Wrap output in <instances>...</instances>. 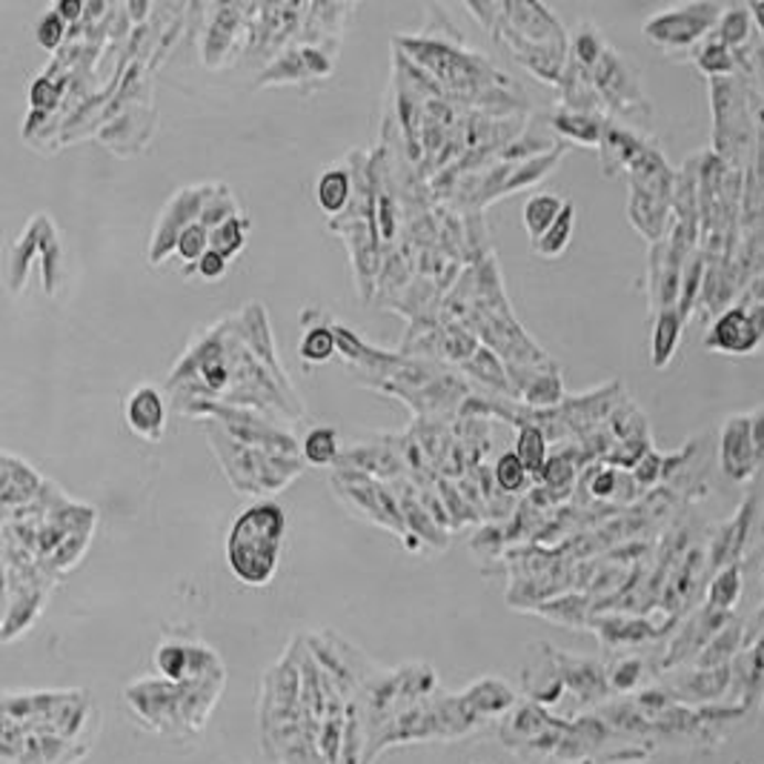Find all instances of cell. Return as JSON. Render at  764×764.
<instances>
[{
  "mask_svg": "<svg viewBox=\"0 0 764 764\" xmlns=\"http://www.w3.org/2000/svg\"><path fill=\"white\" fill-rule=\"evenodd\" d=\"M751 424H753V444H756V456H758V473H764V407L753 410Z\"/></svg>",
  "mask_w": 764,
  "mask_h": 764,
  "instance_id": "40",
  "label": "cell"
},
{
  "mask_svg": "<svg viewBox=\"0 0 764 764\" xmlns=\"http://www.w3.org/2000/svg\"><path fill=\"white\" fill-rule=\"evenodd\" d=\"M693 57H696V66L710 77L730 75V72L736 70V55H733V50H730L728 43L719 41L715 35H710L708 41H701Z\"/></svg>",
  "mask_w": 764,
  "mask_h": 764,
  "instance_id": "25",
  "label": "cell"
},
{
  "mask_svg": "<svg viewBox=\"0 0 764 764\" xmlns=\"http://www.w3.org/2000/svg\"><path fill=\"white\" fill-rule=\"evenodd\" d=\"M147 3H129V14H132V18H135V21H138V18H144V14H147Z\"/></svg>",
  "mask_w": 764,
  "mask_h": 764,
  "instance_id": "44",
  "label": "cell"
},
{
  "mask_svg": "<svg viewBox=\"0 0 764 764\" xmlns=\"http://www.w3.org/2000/svg\"><path fill=\"white\" fill-rule=\"evenodd\" d=\"M659 473H661V456H656V453H647L641 461H638V467H636V478H638V485H652L656 478H659Z\"/></svg>",
  "mask_w": 764,
  "mask_h": 764,
  "instance_id": "38",
  "label": "cell"
},
{
  "mask_svg": "<svg viewBox=\"0 0 764 764\" xmlns=\"http://www.w3.org/2000/svg\"><path fill=\"white\" fill-rule=\"evenodd\" d=\"M496 485L505 492H521L530 485V473L524 470V464L516 453H505L496 464Z\"/></svg>",
  "mask_w": 764,
  "mask_h": 764,
  "instance_id": "32",
  "label": "cell"
},
{
  "mask_svg": "<svg viewBox=\"0 0 764 764\" xmlns=\"http://www.w3.org/2000/svg\"><path fill=\"white\" fill-rule=\"evenodd\" d=\"M246 7H212L215 21L210 23L204 41V61L210 66H221L226 61V46L235 41V32L241 29V18Z\"/></svg>",
  "mask_w": 764,
  "mask_h": 764,
  "instance_id": "13",
  "label": "cell"
},
{
  "mask_svg": "<svg viewBox=\"0 0 764 764\" xmlns=\"http://www.w3.org/2000/svg\"><path fill=\"white\" fill-rule=\"evenodd\" d=\"M338 458V433L332 427H312L301 442V461L309 467H330Z\"/></svg>",
  "mask_w": 764,
  "mask_h": 764,
  "instance_id": "24",
  "label": "cell"
},
{
  "mask_svg": "<svg viewBox=\"0 0 764 764\" xmlns=\"http://www.w3.org/2000/svg\"><path fill=\"white\" fill-rule=\"evenodd\" d=\"M55 12L61 14L66 23H77L86 14V7L81 0H61V3H55Z\"/></svg>",
  "mask_w": 764,
  "mask_h": 764,
  "instance_id": "42",
  "label": "cell"
},
{
  "mask_svg": "<svg viewBox=\"0 0 764 764\" xmlns=\"http://www.w3.org/2000/svg\"><path fill=\"white\" fill-rule=\"evenodd\" d=\"M641 676V665L638 661H622V667H618V673L613 676V685H616L618 690H627L633 688V681Z\"/></svg>",
  "mask_w": 764,
  "mask_h": 764,
  "instance_id": "41",
  "label": "cell"
},
{
  "mask_svg": "<svg viewBox=\"0 0 764 764\" xmlns=\"http://www.w3.org/2000/svg\"><path fill=\"white\" fill-rule=\"evenodd\" d=\"M464 367H467V370H470V372H476L478 379L485 381V384H498V386L505 384L507 386L505 367L498 364V358L492 356L490 350H478L476 356H473L470 361H467V364H464Z\"/></svg>",
  "mask_w": 764,
  "mask_h": 764,
  "instance_id": "35",
  "label": "cell"
},
{
  "mask_svg": "<svg viewBox=\"0 0 764 764\" xmlns=\"http://www.w3.org/2000/svg\"><path fill=\"white\" fill-rule=\"evenodd\" d=\"M235 215H241V210H238V201L232 198V192L226 190L224 183H210V195H206L201 224L212 232L215 226H221L224 221H230V217Z\"/></svg>",
  "mask_w": 764,
  "mask_h": 764,
  "instance_id": "30",
  "label": "cell"
},
{
  "mask_svg": "<svg viewBox=\"0 0 764 764\" xmlns=\"http://www.w3.org/2000/svg\"><path fill=\"white\" fill-rule=\"evenodd\" d=\"M681 327H685V318H681L679 307L656 312V323H652V344H650V361L656 370H665V367L673 361L676 350H679Z\"/></svg>",
  "mask_w": 764,
  "mask_h": 764,
  "instance_id": "15",
  "label": "cell"
},
{
  "mask_svg": "<svg viewBox=\"0 0 764 764\" xmlns=\"http://www.w3.org/2000/svg\"><path fill=\"white\" fill-rule=\"evenodd\" d=\"M607 50H611V46L604 43L602 32H598L596 26H590V23H582V26L575 29L573 43H570V61H573L575 66H582L584 72H593Z\"/></svg>",
  "mask_w": 764,
  "mask_h": 764,
  "instance_id": "21",
  "label": "cell"
},
{
  "mask_svg": "<svg viewBox=\"0 0 764 764\" xmlns=\"http://www.w3.org/2000/svg\"><path fill=\"white\" fill-rule=\"evenodd\" d=\"M541 481H544V487H548V490L564 496V492H567L575 481L573 461H570V458H564V456L550 458L548 467H544V473H541Z\"/></svg>",
  "mask_w": 764,
  "mask_h": 764,
  "instance_id": "34",
  "label": "cell"
},
{
  "mask_svg": "<svg viewBox=\"0 0 764 764\" xmlns=\"http://www.w3.org/2000/svg\"><path fill=\"white\" fill-rule=\"evenodd\" d=\"M246 230H250V217L235 215L230 221H224L221 226L210 232V246L215 253H221L224 258H235L246 246Z\"/></svg>",
  "mask_w": 764,
  "mask_h": 764,
  "instance_id": "27",
  "label": "cell"
},
{
  "mask_svg": "<svg viewBox=\"0 0 764 764\" xmlns=\"http://www.w3.org/2000/svg\"><path fill=\"white\" fill-rule=\"evenodd\" d=\"M618 487V473L613 470H602L593 476V485H590V490H593V496L596 498H611L613 492H616Z\"/></svg>",
  "mask_w": 764,
  "mask_h": 764,
  "instance_id": "39",
  "label": "cell"
},
{
  "mask_svg": "<svg viewBox=\"0 0 764 764\" xmlns=\"http://www.w3.org/2000/svg\"><path fill=\"white\" fill-rule=\"evenodd\" d=\"M550 127H553L561 138L573 140V144L598 147L607 120L598 113H575V109H564V106H561V109H555V113L550 115Z\"/></svg>",
  "mask_w": 764,
  "mask_h": 764,
  "instance_id": "12",
  "label": "cell"
},
{
  "mask_svg": "<svg viewBox=\"0 0 764 764\" xmlns=\"http://www.w3.org/2000/svg\"><path fill=\"white\" fill-rule=\"evenodd\" d=\"M167 399L152 384H138L124 401V421L144 442H161L167 433Z\"/></svg>",
  "mask_w": 764,
  "mask_h": 764,
  "instance_id": "10",
  "label": "cell"
},
{
  "mask_svg": "<svg viewBox=\"0 0 764 764\" xmlns=\"http://www.w3.org/2000/svg\"><path fill=\"white\" fill-rule=\"evenodd\" d=\"M564 155V147H553L548 155H539V158H527V161H519L516 172H512L510 181L498 190V195H510V192L521 190V187H533L535 181L548 176L550 169L559 163V158Z\"/></svg>",
  "mask_w": 764,
  "mask_h": 764,
  "instance_id": "23",
  "label": "cell"
},
{
  "mask_svg": "<svg viewBox=\"0 0 764 764\" xmlns=\"http://www.w3.org/2000/svg\"><path fill=\"white\" fill-rule=\"evenodd\" d=\"M206 195H210V183H201V187H187V190H178L172 195L167 206H163L158 224H155L152 241H149V264L158 267L169 255L176 253L178 238L187 226L198 224L201 215H204Z\"/></svg>",
  "mask_w": 764,
  "mask_h": 764,
  "instance_id": "6",
  "label": "cell"
},
{
  "mask_svg": "<svg viewBox=\"0 0 764 764\" xmlns=\"http://www.w3.org/2000/svg\"><path fill=\"white\" fill-rule=\"evenodd\" d=\"M719 461L730 481H747L758 473L756 444H753L751 415H730L722 424L719 438Z\"/></svg>",
  "mask_w": 764,
  "mask_h": 764,
  "instance_id": "7",
  "label": "cell"
},
{
  "mask_svg": "<svg viewBox=\"0 0 764 764\" xmlns=\"http://www.w3.org/2000/svg\"><path fill=\"white\" fill-rule=\"evenodd\" d=\"M590 77H593V86H596L602 104L613 106L618 113H633L636 106H641V92H638L636 75H633V70L625 64V57L618 55V52H604L596 70L590 72Z\"/></svg>",
  "mask_w": 764,
  "mask_h": 764,
  "instance_id": "8",
  "label": "cell"
},
{
  "mask_svg": "<svg viewBox=\"0 0 764 764\" xmlns=\"http://www.w3.org/2000/svg\"><path fill=\"white\" fill-rule=\"evenodd\" d=\"M573 230H575V206L567 201L564 210H561L559 221H555V224L533 244V253L541 255V258H559V255H564L570 241H573Z\"/></svg>",
  "mask_w": 764,
  "mask_h": 764,
  "instance_id": "22",
  "label": "cell"
},
{
  "mask_svg": "<svg viewBox=\"0 0 764 764\" xmlns=\"http://www.w3.org/2000/svg\"><path fill=\"white\" fill-rule=\"evenodd\" d=\"M724 7L719 3H685V7L661 9L645 23V38L661 50H688L708 41L722 21Z\"/></svg>",
  "mask_w": 764,
  "mask_h": 764,
  "instance_id": "4",
  "label": "cell"
},
{
  "mask_svg": "<svg viewBox=\"0 0 764 764\" xmlns=\"http://www.w3.org/2000/svg\"><path fill=\"white\" fill-rule=\"evenodd\" d=\"M751 29H753L751 7H724L722 21H719L713 35L722 43H728L730 50H736V46H742V43L751 38Z\"/></svg>",
  "mask_w": 764,
  "mask_h": 764,
  "instance_id": "28",
  "label": "cell"
},
{
  "mask_svg": "<svg viewBox=\"0 0 764 764\" xmlns=\"http://www.w3.org/2000/svg\"><path fill=\"white\" fill-rule=\"evenodd\" d=\"M92 751V742L50 736L23 730L3 719L0 730V762L3 764H81Z\"/></svg>",
  "mask_w": 764,
  "mask_h": 764,
  "instance_id": "5",
  "label": "cell"
},
{
  "mask_svg": "<svg viewBox=\"0 0 764 764\" xmlns=\"http://www.w3.org/2000/svg\"><path fill=\"white\" fill-rule=\"evenodd\" d=\"M226 685V667L192 676L187 681L138 679L124 693L132 713L155 733L192 736L210 722Z\"/></svg>",
  "mask_w": 764,
  "mask_h": 764,
  "instance_id": "1",
  "label": "cell"
},
{
  "mask_svg": "<svg viewBox=\"0 0 764 764\" xmlns=\"http://www.w3.org/2000/svg\"><path fill=\"white\" fill-rule=\"evenodd\" d=\"M516 456L521 458L524 470L530 473V478H541L544 467H548V433L535 424H524L519 429V438H516Z\"/></svg>",
  "mask_w": 764,
  "mask_h": 764,
  "instance_id": "20",
  "label": "cell"
},
{
  "mask_svg": "<svg viewBox=\"0 0 764 764\" xmlns=\"http://www.w3.org/2000/svg\"><path fill=\"white\" fill-rule=\"evenodd\" d=\"M352 172L347 167H332L316 181V201L330 217L344 215L352 204Z\"/></svg>",
  "mask_w": 764,
  "mask_h": 764,
  "instance_id": "16",
  "label": "cell"
},
{
  "mask_svg": "<svg viewBox=\"0 0 764 764\" xmlns=\"http://www.w3.org/2000/svg\"><path fill=\"white\" fill-rule=\"evenodd\" d=\"M64 38H66V21L55 12V7L38 14L35 41H38V46H41V50L55 52L57 46L64 43Z\"/></svg>",
  "mask_w": 764,
  "mask_h": 764,
  "instance_id": "33",
  "label": "cell"
},
{
  "mask_svg": "<svg viewBox=\"0 0 764 764\" xmlns=\"http://www.w3.org/2000/svg\"><path fill=\"white\" fill-rule=\"evenodd\" d=\"M762 330L764 321H758V316H751L742 307H733L724 316H719L704 344H708V350L728 352V356H747L762 341Z\"/></svg>",
  "mask_w": 764,
  "mask_h": 764,
  "instance_id": "9",
  "label": "cell"
},
{
  "mask_svg": "<svg viewBox=\"0 0 764 764\" xmlns=\"http://www.w3.org/2000/svg\"><path fill=\"white\" fill-rule=\"evenodd\" d=\"M521 399L535 410L544 407H555L561 399H564V384H561V375L555 367H548V370L533 372L524 384L519 386Z\"/></svg>",
  "mask_w": 764,
  "mask_h": 764,
  "instance_id": "19",
  "label": "cell"
},
{
  "mask_svg": "<svg viewBox=\"0 0 764 764\" xmlns=\"http://www.w3.org/2000/svg\"><path fill=\"white\" fill-rule=\"evenodd\" d=\"M336 350L338 341L332 323H316V327H309V330L304 332L301 358L307 364H323V361H330V358L336 356Z\"/></svg>",
  "mask_w": 764,
  "mask_h": 764,
  "instance_id": "29",
  "label": "cell"
},
{
  "mask_svg": "<svg viewBox=\"0 0 764 764\" xmlns=\"http://www.w3.org/2000/svg\"><path fill=\"white\" fill-rule=\"evenodd\" d=\"M287 516L273 501L246 507L226 535V564L246 587H267L278 573Z\"/></svg>",
  "mask_w": 764,
  "mask_h": 764,
  "instance_id": "2",
  "label": "cell"
},
{
  "mask_svg": "<svg viewBox=\"0 0 764 764\" xmlns=\"http://www.w3.org/2000/svg\"><path fill=\"white\" fill-rule=\"evenodd\" d=\"M3 719L35 733L92 742L89 728L95 719V701L86 690H26V693L7 690Z\"/></svg>",
  "mask_w": 764,
  "mask_h": 764,
  "instance_id": "3",
  "label": "cell"
},
{
  "mask_svg": "<svg viewBox=\"0 0 764 764\" xmlns=\"http://www.w3.org/2000/svg\"><path fill=\"white\" fill-rule=\"evenodd\" d=\"M598 149H602L604 176H618L622 169H627V172H630V167L638 161V158H641V152L647 149V144L638 138L636 132H630V129L618 127V124L607 120V127H604V135H602V144H598Z\"/></svg>",
  "mask_w": 764,
  "mask_h": 764,
  "instance_id": "11",
  "label": "cell"
},
{
  "mask_svg": "<svg viewBox=\"0 0 764 764\" xmlns=\"http://www.w3.org/2000/svg\"><path fill=\"white\" fill-rule=\"evenodd\" d=\"M192 269H195V273L201 275L204 280H221L226 275V269H230V258H224V255L215 253V250L210 246V253L198 261Z\"/></svg>",
  "mask_w": 764,
  "mask_h": 764,
  "instance_id": "37",
  "label": "cell"
},
{
  "mask_svg": "<svg viewBox=\"0 0 764 764\" xmlns=\"http://www.w3.org/2000/svg\"><path fill=\"white\" fill-rule=\"evenodd\" d=\"M461 699L476 719H485V715L507 713L512 708V701H516V693H512V688L505 685V681L481 679L470 690H464Z\"/></svg>",
  "mask_w": 764,
  "mask_h": 764,
  "instance_id": "14",
  "label": "cell"
},
{
  "mask_svg": "<svg viewBox=\"0 0 764 764\" xmlns=\"http://www.w3.org/2000/svg\"><path fill=\"white\" fill-rule=\"evenodd\" d=\"M206 253H210V230H206V226L198 221V224L187 226V230L181 232V238H178V246H176V255L183 261V264L195 267L198 261L204 258Z\"/></svg>",
  "mask_w": 764,
  "mask_h": 764,
  "instance_id": "31",
  "label": "cell"
},
{
  "mask_svg": "<svg viewBox=\"0 0 764 764\" xmlns=\"http://www.w3.org/2000/svg\"><path fill=\"white\" fill-rule=\"evenodd\" d=\"M57 98H61V86L50 75L38 77L35 84H32V92H29V104H32V109L38 115L50 113L52 106L57 104Z\"/></svg>",
  "mask_w": 764,
  "mask_h": 764,
  "instance_id": "36",
  "label": "cell"
},
{
  "mask_svg": "<svg viewBox=\"0 0 764 764\" xmlns=\"http://www.w3.org/2000/svg\"><path fill=\"white\" fill-rule=\"evenodd\" d=\"M564 198H559L555 192H535L533 198H527L524 204V230L530 235V241H539L550 226L559 221L561 210H564Z\"/></svg>",
  "mask_w": 764,
  "mask_h": 764,
  "instance_id": "18",
  "label": "cell"
},
{
  "mask_svg": "<svg viewBox=\"0 0 764 764\" xmlns=\"http://www.w3.org/2000/svg\"><path fill=\"white\" fill-rule=\"evenodd\" d=\"M43 490V478L29 464L18 461L14 456H3V505H23Z\"/></svg>",
  "mask_w": 764,
  "mask_h": 764,
  "instance_id": "17",
  "label": "cell"
},
{
  "mask_svg": "<svg viewBox=\"0 0 764 764\" xmlns=\"http://www.w3.org/2000/svg\"><path fill=\"white\" fill-rule=\"evenodd\" d=\"M742 596V567L739 564H730L722 573L715 575L713 584H710L708 593V611L728 613L733 604Z\"/></svg>",
  "mask_w": 764,
  "mask_h": 764,
  "instance_id": "26",
  "label": "cell"
},
{
  "mask_svg": "<svg viewBox=\"0 0 764 764\" xmlns=\"http://www.w3.org/2000/svg\"><path fill=\"white\" fill-rule=\"evenodd\" d=\"M751 14H753V23L762 29V35H764V0L762 3H751Z\"/></svg>",
  "mask_w": 764,
  "mask_h": 764,
  "instance_id": "43",
  "label": "cell"
}]
</instances>
